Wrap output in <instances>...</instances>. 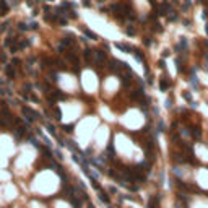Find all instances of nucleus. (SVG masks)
Instances as JSON below:
<instances>
[{
    "label": "nucleus",
    "mask_w": 208,
    "mask_h": 208,
    "mask_svg": "<svg viewBox=\"0 0 208 208\" xmlns=\"http://www.w3.org/2000/svg\"><path fill=\"white\" fill-rule=\"evenodd\" d=\"M115 47L117 49H120V51H124V52H132V47H128V46H125V44H115Z\"/></svg>",
    "instance_id": "0eeeda50"
},
{
    "label": "nucleus",
    "mask_w": 208,
    "mask_h": 208,
    "mask_svg": "<svg viewBox=\"0 0 208 208\" xmlns=\"http://www.w3.org/2000/svg\"><path fill=\"white\" fill-rule=\"evenodd\" d=\"M169 86H171V81H169V80H166V78H164V80H161V81H160V88H161L163 91H166V89H168Z\"/></svg>",
    "instance_id": "39448f33"
},
{
    "label": "nucleus",
    "mask_w": 208,
    "mask_h": 208,
    "mask_svg": "<svg viewBox=\"0 0 208 208\" xmlns=\"http://www.w3.org/2000/svg\"><path fill=\"white\" fill-rule=\"evenodd\" d=\"M133 54H135L137 60H140V62H145V59H143V56H142V52H140V51H133Z\"/></svg>",
    "instance_id": "f8f14e48"
},
{
    "label": "nucleus",
    "mask_w": 208,
    "mask_h": 208,
    "mask_svg": "<svg viewBox=\"0 0 208 208\" xmlns=\"http://www.w3.org/2000/svg\"><path fill=\"white\" fill-rule=\"evenodd\" d=\"M150 208H158V198H151V202H150Z\"/></svg>",
    "instance_id": "4468645a"
},
{
    "label": "nucleus",
    "mask_w": 208,
    "mask_h": 208,
    "mask_svg": "<svg viewBox=\"0 0 208 208\" xmlns=\"http://www.w3.org/2000/svg\"><path fill=\"white\" fill-rule=\"evenodd\" d=\"M83 33L86 34V38H89V39H98V36H96L94 33H91L89 29H83Z\"/></svg>",
    "instance_id": "9b49d317"
},
{
    "label": "nucleus",
    "mask_w": 208,
    "mask_h": 208,
    "mask_svg": "<svg viewBox=\"0 0 208 208\" xmlns=\"http://www.w3.org/2000/svg\"><path fill=\"white\" fill-rule=\"evenodd\" d=\"M94 59H96V62H104V59H106V52H102V51H94Z\"/></svg>",
    "instance_id": "f03ea898"
},
{
    "label": "nucleus",
    "mask_w": 208,
    "mask_h": 208,
    "mask_svg": "<svg viewBox=\"0 0 208 208\" xmlns=\"http://www.w3.org/2000/svg\"><path fill=\"white\" fill-rule=\"evenodd\" d=\"M125 33H127V34H128V36H133V34H135V29H133V28H132V26H128V28H127V29H125Z\"/></svg>",
    "instance_id": "2eb2a0df"
},
{
    "label": "nucleus",
    "mask_w": 208,
    "mask_h": 208,
    "mask_svg": "<svg viewBox=\"0 0 208 208\" xmlns=\"http://www.w3.org/2000/svg\"><path fill=\"white\" fill-rule=\"evenodd\" d=\"M150 44H151V41H150L148 38H146V39H145V46H150Z\"/></svg>",
    "instance_id": "412c9836"
},
{
    "label": "nucleus",
    "mask_w": 208,
    "mask_h": 208,
    "mask_svg": "<svg viewBox=\"0 0 208 208\" xmlns=\"http://www.w3.org/2000/svg\"><path fill=\"white\" fill-rule=\"evenodd\" d=\"M7 26H8L7 23H5V24H2V26H0V31H5V29H7Z\"/></svg>",
    "instance_id": "6ab92c4d"
},
{
    "label": "nucleus",
    "mask_w": 208,
    "mask_h": 208,
    "mask_svg": "<svg viewBox=\"0 0 208 208\" xmlns=\"http://www.w3.org/2000/svg\"><path fill=\"white\" fill-rule=\"evenodd\" d=\"M184 98H185V99H189V101H190V94H189V93H184Z\"/></svg>",
    "instance_id": "4be33fe9"
},
{
    "label": "nucleus",
    "mask_w": 208,
    "mask_h": 208,
    "mask_svg": "<svg viewBox=\"0 0 208 208\" xmlns=\"http://www.w3.org/2000/svg\"><path fill=\"white\" fill-rule=\"evenodd\" d=\"M0 10H2V15H5L8 11V5H7L5 0H0Z\"/></svg>",
    "instance_id": "423d86ee"
},
{
    "label": "nucleus",
    "mask_w": 208,
    "mask_h": 208,
    "mask_svg": "<svg viewBox=\"0 0 208 208\" xmlns=\"http://www.w3.org/2000/svg\"><path fill=\"white\" fill-rule=\"evenodd\" d=\"M5 72H7V77H8V78H15V70L11 68V65H7Z\"/></svg>",
    "instance_id": "6e6552de"
},
{
    "label": "nucleus",
    "mask_w": 208,
    "mask_h": 208,
    "mask_svg": "<svg viewBox=\"0 0 208 208\" xmlns=\"http://www.w3.org/2000/svg\"><path fill=\"white\" fill-rule=\"evenodd\" d=\"M18 26H20V29H21V31H24V29H28V26H26V24H24V23H20V24H18Z\"/></svg>",
    "instance_id": "a211bd4d"
},
{
    "label": "nucleus",
    "mask_w": 208,
    "mask_h": 208,
    "mask_svg": "<svg viewBox=\"0 0 208 208\" xmlns=\"http://www.w3.org/2000/svg\"><path fill=\"white\" fill-rule=\"evenodd\" d=\"M122 83L124 85H128V83H132V73H130V70H128L124 77H122Z\"/></svg>",
    "instance_id": "20e7f679"
},
{
    "label": "nucleus",
    "mask_w": 208,
    "mask_h": 208,
    "mask_svg": "<svg viewBox=\"0 0 208 208\" xmlns=\"http://www.w3.org/2000/svg\"><path fill=\"white\" fill-rule=\"evenodd\" d=\"M65 57L70 60V62H73V64H78V56L77 54H73V52H67L65 54Z\"/></svg>",
    "instance_id": "7ed1b4c3"
},
{
    "label": "nucleus",
    "mask_w": 208,
    "mask_h": 208,
    "mask_svg": "<svg viewBox=\"0 0 208 208\" xmlns=\"http://www.w3.org/2000/svg\"><path fill=\"white\" fill-rule=\"evenodd\" d=\"M29 46V41H21L20 44H18V49H24V47H28Z\"/></svg>",
    "instance_id": "ddd939ff"
},
{
    "label": "nucleus",
    "mask_w": 208,
    "mask_h": 208,
    "mask_svg": "<svg viewBox=\"0 0 208 208\" xmlns=\"http://www.w3.org/2000/svg\"><path fill=\"white\" fill-rule=\"evenodd\" d=\"M59 23H60V24H67V20H65V18H60Z\"/></svg>",
    "instance_id": "aec40b11"
},
{
    "label": "nucleus",
    "mask_w": 208,
    "mask_h": 208,
    "mask_svg": "<svg viewBox=\"0 0 208 208\" xmlns=\"http://www.w3.org/2000/svg\"><path fill=\"white\" fill-rule=\"evenodd\" d=\"M93 56H94V51H89V49H86V51H85V59H86L88 62L93 59Z\"/></svg>",
    "instance_id": "1a4fd4ad"
},
{
    "label": "nucleus",
    "mask_w": 208,
    "mask_h": 208,
    "mask_svg": "<svg viewBox=\"0 0 208 208\" xmlns=\"http://www.w3.org/2000/svg\"><path fill=\"white\" fill-rule=\"evenodd\" d=\"M192 135H193L195 138H198V137H200V132H198V128H193V132H192Z\"/></svg>",
    "instance_id": "dca6fc26"
},
{
    "label": "nucleus",
    "mask_w": 208,
    "mask_h": 208,
    "mask_svg": "<svg viewBox=\"0 0 208 208\" xmlns=\"http://www.w3.org/2000/svg\"><path fill=\"white\" fill-rule=\"evenodd\" d=\"M10 51H11V52H16V51H18V44H11V46H10Z\"/></svg>",
    "instance_id": "f3484780"
},
{
    "label": "nucleus",
    "mask_w": 208,
    "mask_h": 208,
    "mask_svg": "<svg viewBox=\"0 0 208 208\" xmlns=\"http://www.w3.org/2000/svg\"><path fill=\"white\" fill-rule=\"evenodd\" d=\"M112 11H115V16L117 18H124L130 13V8L127 7V5H122V3H117V5H112L111 7Z\"/></svg>",
    "instance_id": "f257e3e1"
},
{
    "label": "nucleus",
    "mask_w": 208,
    "mask_h": 208,
    "mask_svg": "<svg viewBox=\"0 0 208 208\" xmlns=\"http://www.w3.org/2000/svg\"><path fill=\"white\" fill-rule=\"evenodd\" d=\"M70 44H72V39H70V38H64L62 41H60V47H62V49H64L65 46H70Z\"/></svg>",
    "instance_id": "9d476101"
}]
</instances>
